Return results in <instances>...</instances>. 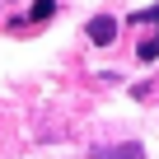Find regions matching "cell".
<instances>
[{
	"label": "cell",
	"mask_w": 159,
	"mask_h": 159,
	"mask_svg": "<svg viewBox=\"0 0 159 159\" xmlns=\"http://www.w3.org/2000/svg\"><path fill=\"white\" fill-rule=\"evenodd\" d=\"M98 47H108L112 38H117V19H108V14H98V19H89V28H84Z\"/></svg>",
	"instance_id": "obj_2"
},
{
	"label": "cell",
	"mask_w": 159,
	"mask_h": 159,
	"mask_svg": "<svg viewBox=\"0 0 159 159\" xmlns=\"http://www.w3.org/2000/svg\"><path fill=\"white\" fill-rule=\"evenodd\" d=\"M150 19H154V24H159V5H154V10H150Z\"/></svg>",
	"instance_id": "obj_3"
},
{
	"label": "cell",
	"mask_w": 159,
	"mask_h": 159,
	"mask_svg": "<svg viewBox=\"0 0 159 159\" xmlns=\"http://www.w3.org/2000/svg\"><path fill=\"white\" fill-rule=\"evenodd\" d=\"M94 159H145V145H136V140H126V145H98Z\"/></svg>",
	"instance_id": "obj_1"
}]
</instances>
